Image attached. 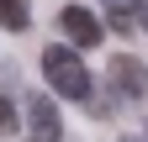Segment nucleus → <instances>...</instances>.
Here are the masks:
<instances>
[{"label": "nucleus", "mask_w": 148, "mask_h": 142, "mask_svg": "<svg viewBox=\"0 0 148 142\" xmlns=\"http://www.w3.org/2000/svg\"><path fill=\"white\" fill-rule=\"evenodd\" d=\"M16 116H21V111H16V105L0 95V132H16Z\"/></svg>", "instance_id": "423d86ee"}, {"label": "nucleus", "mask_w": 148, "mask_h": 142, "mask_svg": "<svg viewBox=\"0 0 148 142\" xmlns=\"http://www.w3.org/2000/svg\"><path fill=\"white\" fill-rule=\"evenodd\" d=\"M106 11H132V0H106Z\"/></svg>", "instance_id": "6e6552de"}, {"label": "nucleus", "mask_w": 148, "mask_h": 142, "mask_svg": "<svg viewBox=\"0 0 148 142\" xmlns=\"http://www.w3.org/2000/svg\"><path fill=\"white\" fill-rule=\"evenodd\" d=\"M42 79L64 100H90V68H85V58L69 42H48L42 47Z\"/></svg>", "instance_id": "f257e3e1"}, {"label": "nucleus", "mask_w": 148, "mask_h": 142, "mask_svg": "<svg viewBox=\"0 0 148 142\" xmlns=\"http://www.w3.org/2000/svg\"><path fill=\"white\" fill-rule=\"evenodd\" d=\"M101 16L95 11H85V5H64L58 11V37L69 42V47H101Z\"/></svg>", "instance_id": "f03ea898"}, {"label": "nucleus", "mask_w": 148, "mask_h": 142, "mask_svg": "<svg viewBox=\"0 0 148 142\" xmlns=\"http://www.w3.org/2000/svg\"><path fill=\"white\" fill-rule=\"evenodd\" d=\"M143 137H148V121H143Z\"/></svg>", "instance_id": "1a4fd4ad"}, {"label": "nucleus", "mask_w": 148, "mask_h": 142, "mask_svg": "<svg viewBox=\"0 0 148 142\" xmlns=\"http://www.w3.org/2000/svg\"><path fill=\"white\" fill-rule=\"evenodd\" d=\"M27 126H32V142H58V137H64L58 105H53L48 95H32V100H27Z\"/></svg>", "instance_id": "20e7f679"}, {"label": "nucleus", "mask_w": 148, "mask_h": 142, "mask_svg": "<svg viewBox=\"0 0 148 142\" xmlns=\"http://www.w3.org/2000/svg\"><path fill=\"white\" fill-rule=\"evenodd\" d=\"M132 16H138V32H148V0H132Z\"/></svg>", "instance_id": "0eeeda50"}, {"label": "nucleus", "mask_w": 148, "mask_h": 142, "mask_svg": "<svg viewBox=\"0 0 148 142\" xmlns=\"http://www.w3.org/2000/svg\"><path fill=\"white\" fill-rule=\"evenodd\" d=\"M106 74H111V95H116V100H143V90H148V63H138L132 53H116V58L106 63Z\"/></svg>", "instance_id": "7ed1b4c3"}, {"label": "nucleus", "mask_w": 148, "mask_h": 142, "mask_svg": "<svg viewBox=\"0 0 148 142\" xmlns=\"http://www.w3.org/2000/svg\"><path fill=\"white\" fill-rule=\"evenodd\" d=\"M0 26L5 32H27L32 26V0H0Z\"/></svg>", "instance_id": "39448f33"}]
</instances>
